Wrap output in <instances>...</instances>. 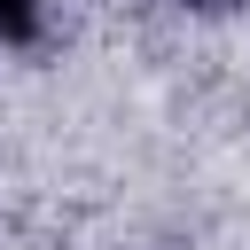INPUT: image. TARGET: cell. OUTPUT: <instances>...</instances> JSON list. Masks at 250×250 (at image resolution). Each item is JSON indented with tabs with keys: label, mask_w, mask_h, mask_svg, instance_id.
I'll return each instance as SVG.
<instances>
[{
	"label": "cell",
	"mask_w": 250,
	"mask_h": 250,
	"mask_svg": "<svg viewBox=\"0 0 250 250\" xmlns=\"http://www.w3.org/2000/svg\"><path fill=\"white\" fill-rule=\"evenodd\" d=\"M39 23V0H0V39H31Z\"/></svg>",
	"instance_id": "6da1fadb"
}]
</instances>
